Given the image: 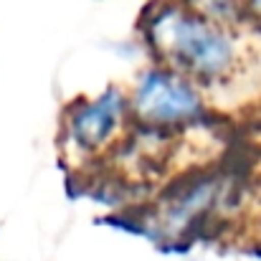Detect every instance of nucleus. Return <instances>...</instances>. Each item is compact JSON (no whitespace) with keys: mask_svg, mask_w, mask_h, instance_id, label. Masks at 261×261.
Returning a JSON list of instances; mask_svg holds the SVG:
<instances>
[{"mask_svg":"<svg viewBox=\"0 0 261 261\" xmlns=\"http://www.w3.org/2000/svg\"><path fill=\"white\" fill-rule=\"evenodd\" d=\"M140 31L165 66L193 82H223L236 64V43L223 23L185 0H152L142 10Z\"/></svg>","mask_w":261,"mask_h":261,"instance_id":"nucleus-1","label":"nucleus"},{"mask_svg":"<svg viewBox=\"0 0 261 261\" xmlns=\"http://www.w3.org/2000/svg\"><path fill=\"white\" fill-rule=\"evenodd\" d=\"M129 112L147 129H175L205 119L195 82L170 66H155L140 74L129 96Z\"/></svg>","mask_w":261,"mask_h":261,"instance_id":"nucleus-2","label":"nucleus"},{"mask_svg":"<svg viewBox=\"0 0 261 261\" xmlns=\"http://www.w3.org/2000/svg\"><path fill=\"white\" fill-rule=\"evenodd\" d=\"M129 112V96L119 87H107L96 99H79L69 107L64 122L66 145L79 152H96L124 124Z\"/></svg>","mask_w":261,"mask_h":261,"instance_id":"nucleus-3","label":"nucleus"},{"mask_svg":"<svg viewBox=\"0 0 261 261\" xmlns=\"http://www.w3.org/2000/svg\"><path fill=\"white\" fill-rule=\"evenodd\" d=\"M190 8L226 23V20H233L241 10H244V0H185Z\"/></svg>","mask_w":261,"mask_h":261,"instance_id":"nucleus-4","label":"nucleus"},{"mask_svg":"<svg viewBox=\"0 0 261 261\" xmlns=\"http://www.w3.org/2000/svg\"><path fill=\"white\" fill-rule=\"evenodd\" d=\"M244 10L261 20V0H244Z\"/></svg>","mask_w":261,"mask_h":261,"instance_id":"nucleus-5","label":"nucleus"}]
</instances>
